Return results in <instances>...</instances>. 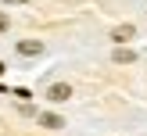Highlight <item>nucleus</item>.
I'll return each mask as SVG.
<instances>
[{
    "mask_svg": "<svg viewBox=\"0 0 147 136\" xmlns=\"http://www.w3.org/2000/svg\"><path fill=\"white\" fill-rule=\"evenodd\" d=\"M68 97H72V86H68V82H54V86L47 90V100H54V104H65Z\"/></svg>",
    "mask_w": 147,
    "mask_h": 136,
    "instance_id": "f257e3e1",
    "label": "nucleus"
},
{
    "mask_svg": "<svg viewBox=\"0 0 147 136\" xmlns=\"http://www.w3.org/2000/svg\"><path fill=\"white\" fill-rule=\"evenodd\" d=\"M18 54L36 57V54H43V43H40V40H22V43H18Z\"/></svg>",
    "mask_w": 147,
    "mask_h": 136,
    "instance_id": "f03ea898",
    "label": "nucleus"
},
{
    "mask_svg": "<svg viewBox=\"0 0 147 136\" xmlns=\"http://www.w3.org/2000/svg\"><path fill=\"white\" fill-rule=\"evenodd\" d=\"M133 36H136L133 25H115V29H111V40H115V43H126V40H133Z\"/></svg>",
    "mask_w": 147,
    "mask_h": 136,
    "instance_id": "7ed1b4c3",
    "label": "nucleus"
},
{
    "mask_svg": "<svg viewBox=\"0 0 147 136\" xmlns=\"http://www.w3.org/2000/svg\"><path fill=\"white\" fill-rule=\"evenodd\" d=\"M136 61V50L133 47H119L115 50V64H133Z\"/></svg>",
    "mask_w": 147,
    "mask_h": 136,
    "instance_id": "20e7f679",
    "label": "nucleus"
},
{
    "mask_svg": "<svg viewBox=\"0 0 147 136\" xmlns=\"http://www.w3.org/2000/svg\"><path fill=\"white\" fill-rule=\"evenodd\" d=\"M40 125H43V129H61L65 118H61V115H54V111H47V115H40Z\"/></svg>",
    "mask_w": 147,
    "mask_h": 136,
    "instance_id": "39448f33",
    "label": "nucleus"
},
{
    "mask_svg": "<svg viewBox=\"0 0 147 136\" xmlns=\"http://www.w3.org/2000/svg\"><path fill=\"white\" fill-rule=\"evenodd\" d=\"M0 32H7V14L0 11Z\"/></svg>",
    "mask_w": 147,
    "mask_h": 136,
    "instance_id": "423d86ee",
    "label": "nucleus"
},
{
    "mask_svg": "<svg viewBox=\"0 0 147 136\" xmlns=\"http://www.w3.org/2000/svg\"><path fill=\"white\" fill-rule=\"evenodd\" d=\"M4 4H25V0H4Z\"/></svg>",
    "mask_w": 147,
    "mask_h": 136,
    "instance_id": "0eeeda50",
    "label": "nucleus"
}]
</instances>
